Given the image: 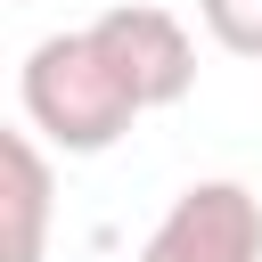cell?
<instances>
[{"instance_id":"obj_1","label":"cell","mask_w":262,"mask_h":262,"mask_svg":"<svg viewBox=\"0 0 262 262\" xmlns=\"http://www.w3.org/2000/svg\"><path fill=\"white\" fill-rule=\"evenodd\" d=\"M16 106H25V131L49 139L57 156H106L131 123H139V98L123 90V74L106 66V49L82 33H41L16 66Z\"/></svg>"},{"instance_id":"obj_2","label":"cell","mask_w":262,"mask_h":262,"mask_svg":"<svg viewBox=\"0 0 262 262\" xmlns=\"http://www.w3.org/2000/svg\"><path fill=\"white\" fill-rule=\"evenodd\" d=\"M90 41L106 49V66H115L123 90L139 98V115L180 106V98L196 90V41H188V25H180L172 8H156V0H123V8L90 16Z\"/></svg>"},{"instance_id":"obj_3","label":"cell","mask_w":262,"mask_h":262,"mask_svg":"<svg viewBox=\"0 0 262 262\" xmlns=\"http://www.w3.org/2000/svg\"><path fill=\"white\" fill-rule=\"evenodd\" d=\"M139 262H262V196L246 180H188L147 229Z\"/></svg>"},{"instance_id":"obj_4","label":"cell","mask_w":262,"mask_h":262,"mask_svg":"<svg viewBox=\"0 0 262 262\" xmlns=\"http://www.w3.org/2000/svg\"><path fill=\"white\" fill-rule=\"evenodd\" d=\"M49 196H57L49 147L33 131H0V262H41V246H49Z\"/></svg>"},{"instance_id":"obj_5","label":"cell","mask_w":262,"mask_h":262,"mask_svg":"<svg viewBox=\"0 0 262 262\" xmlns=\"http://www.w3.org/2000/svg\"><path fill=\"white\" fill-rule=\"evenodd\" d=\"M205 33L229 49V57H254L262 66V0H196Z\"/></svg>"}]
</instances>
